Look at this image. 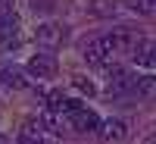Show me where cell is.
Returning <instances> with one entry per match:
<instances>
[{
  "label": "cell",
  "mask_w": 156,
  "mask_h": 144,
  "mask_svg": "<svg viewBox=\"0 0 156 144\" xmlns=\"http://www.w3.org/2000/svg\"><path fill=\"white\" fill-rule=\"evenodd\" d=\"M81 54H84L87 63H97V66H100V63H106V60L112 57V47L106 44V38H103V35H97V38H87V41L81 44Z\"/></svg>",
  "instance_id": "obj_1"
},
{
  "label": "cell",
  "mask_w": 156,
  "mask_h": 144,
  "mask_svg": "<svg viewBox=\"0 0 156 144\" xmlns=\"http://www.w3.org/2000/svg\"><path fill=\"white\" fill-rule=\"evenodd\" d=\"M103 38H106V44L112 47V54H115V50H134L137 41H140V31H134V28H112Z\"/></svg>",
  "instance_id": "obj_2"
},
{
  "label": "cell",
  "mask_w": 156,
  "mask_h": 144,
  "mask_svg": "<svg viewBox=\"0 0 156 144\" xmlns=\"http://www.w3.org/2000/svg\"><path fill=\"white\" fill-rule=\"evenodd\" d=\"M66 25H59V22H44V25H37V31H34V38L41 41L44 47H56V44H62L66 41Z\"/></svg>",
  "instance_id": "obj_3"
},
{
  "label": "cell",
  "mask_w": 156,
  "mask_h": 144,
  "mask_svg": "<svg viewBox=\"0 0 156 144\" xmlns=\"http://www.w3.org/2000/svg\"><path fill=\"white\" fill-rule=\"evenodd\" d=\"M66 119H69V125L78 128V132H97V128H100L97 113H90V110H84V107H75L72 113H66Z\"/></svg>",
  "instance_id": "obj_4"
},
{
  "label": "cell",
  "mask_w": 156,
  "mask_h": 144,
  "mask_svg": "<svg viewBox=\"0 0 156 144\" xmlns=\"http://www.w3.org/2000/svg\"><path fill=\"white\" fill-rule=\"evenodd\" d=\"M97 132H100V138L106 141V144H119V141H125V135H128V125H125L122 119H103Z\"/></svg>",
  "instance_id": "obj_5"
},
{
  "label": "cell",
  "mask_w": 156,
  "mask_h": 144,
  "mask_svg": "<svg viewBox=\"0 0 156 144\" xmlns=\"http://www.w3.org/2000/svg\"><path fill=\"white\" fill-rule=\"evenodd\" d=\"M122 91H134V75L122 66H112L109 69V94H122Z\"/></svg>",
  "instance_id": "obj_6"
},
{
  "label": "cell",
  "mask_w": 156,
  "mask_h": 144,
  "mask_svg": "<svg viewBox=\"0 0 156 144\" xmlns=\"http://www.w3.org/2000/svg\"><path fill=\"white\" fill-rule=\"evenodd\" d=\"M131 57H134V63H137V66L153 69V66H156V41H144V38H140V41H137V47L131 50Z\"/></svg>",
  "instance_id": "obj_7"
},
{
  "label": "cell",
  "mask_w": 156,
  "mask_h": 144,
  "mask_svg": "<svg viewBox=\"0 0 156 144\" xmlns=\"http://www.w3.org/2000/svg\"><path fill=\"white\" fill-rule=\"evenodd\" d=\"M19 144H44V125L37 119H25L19 128Z\"/></svg>",
  "instance_id": "obj_8"
},
{
  "label": "cell",
  "mask_w": 156,
  "mask_h": 144,
  "mask_svg": "<svg viewBox=\"0 0 156 144\" xmlns=\"http://www.w3.org/2000/svg\"><path fill=\"white\" fill-rule=\"evenodd\" d=\"M28 72L37 75V78H50V75L56 72V63L50 60V57H31L28 60Z\"/></svg>",
  "instance_id": "obj_9"
},
{
  "label": "cell",
  "mask_w": 156,
  "mask_h": 144,
  "mask_svg": "<svg viewBox=\"0 0 156 144\" xmlns=\"http://www.w3.org/2000/svg\"><path fill=\"white\" fill-rule=\"evenodd\" d=\"M134 94L144 100H156V75H140L134 78Z\"/></svg>",
  "instance_id": "obj_10"
},
{
  "label": "cell",
  "mask_w": 156,
  "mask_h": 144,
  "mask_svg": "<svg viewBox=\"0 0 156 144\" xmlns=\"http://www.w3.org/2000/svg\"><path fill=\"white\" fill-rule=\"evenodd\" d=\"M0 82L9 85V88H25V85H28V78H25L16 66H6V63H3V66H0Z\"/></svg>",
  "instance_id": "obj_11"
},
{
  "label": "cell",
  "mask_w": 156,
  "mask_h": 144,
  "mask_svg": "<svg viewBox=\"0 0 156 144\" xmlns=\"http://www.w3.org/2000/svg\"><path fill=\"white\" fill-rule=\"evenodd\" d=\"M16 31H19L16 16H3V19H0V41H12V38H16Z\"/></svg>",
  "instance_id": "obj_12"
},
{
  "label": "cell",
  "mask_w": 156,
  "mask_h": 144,
  "mask_svg": "<svg viewBox=\"0 0 156 144\" xmlns=\"http://www.w3.org/2000/svg\"><path fill=\"white\" fill-rule=\"evenodd\" d=\"M128 6L140 16H156V0H128Z\"/></svg>",
  "instance_id": "obj_13"
},
{
  "label": "cell",
  "mask_w": 156,
  "mask_h": 144,
  "mask_svg": "<svg viewBox=\"0 0 156 144\" xmlns=\"http://www.w3.org/2000/svg\"><path fill=\"white\" fill-rule=\"evenodd\" d=\"M90 13H97V16H112L115 3L112 0H94V3H90Z\"/></svg>",
  "instance_id": "obj_14"
},
{
  "label": "cell",
  "mask_w": 156,
  "mask_h": 144,
  "mask_svg": "<svg viewBox=\"0 0 156 144\" xmlns=\"http://www.w3.org/2000/svg\"><path fill=\"white\" fill-rule=\"evenodd\" d=\"M3 16H12V0H0V19Z\"/></svg>",
  "instance_id": "obj_15"
},
{
  "label": "cell",
  "mask_w": 156,
  "mask_h": 144,
  "mask_svg": "<svg viewBox=\"0 0 156 144\" xmlns=\"http://www.w3.org/2000/svg\"><path fill=\"white\" fill-rule=\"evenodd\" d=\"M75 85H78V91H84V94H94V85L84 82V78H75Z\"/></svg>",
  "instance_id": "obj_16"
},
{
  "label": "cell",
  "mask_w": 156,
  "mask_h": 144,
  "mask_svg": "<svg viewBox=\"0 0 156 144\" xmlns=\"http://www.w3.org/2000/svg\"><path fill=\"white\" fill-rule=\"evenodd\" d=\"M34 9H50V0H31Z\"/></svg>",
  "instance_id": "obj_17"
},
{
  "label": "cell",
  "mask_w": 156,
  "mask_h": 144,
  "mask_svg": "<svg viewBox=\"0 0 156 144\" xmlns=\"http://www.w3.org/2000/svg\"><path fill=\"white\" fill-rule=\"evenodd\" d=\"M140 144H156V132H153V135H147V138L140 141Z\"/></svg>",
  "instance_id": "obj_18"
},
{
  "label": "cell",
  "mask_w": 156,
  "mask_h": 144,
  "mask_svg": "<svg viewBox=\"0 0 156 144\" xmlns=\"http://www.w3.org/2000/svg\"><path fill=\"white\" fill-rule=\"evenodd\" d=\"M0 144H9V138H6V135H0Z\"/></svg>",
  "instance_id": "obj_19"
}]
</instances>
